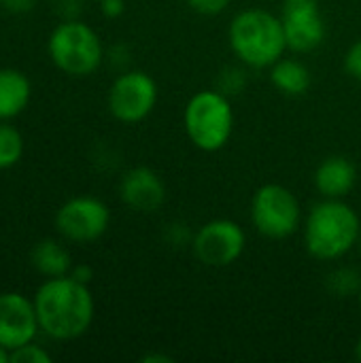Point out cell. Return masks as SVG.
I'll return each instance as SVG.
<instances>
[{
  "mask_svg": "<svg viewBox=\"0 0 361 363\" xmlns=\"http://www.w3.org/2000/svg\"><path fill=\"white\" fill-rule=\"evenodd\" d=\"M287 49L309 53L326 38V19L317 0H285L281 13Z\"/></svg>",
  "mask_w": 361,
  "mask_h": 363,
  "instance_id": "cell-10",
  "label": "cell"
},
{
  "mask_svg": "<svg viewBox=\"0 0 361 363\" xmlns=\"http://www.w3.org/2000/svg\"><path fill=\"white\" fill-rule=\"evenodd\" d=\"M30 259H32L34 270L47 279L66 277L70 274V268H72L70 253L57 240H51V238L36 242L30 253Z\"/></svg>",
  "mask_w": 361,
  "mask_h": 363,
  "instance_id": "cell-15",
  "label": "cell"
},
{
  "mask_svg": "<svg viewBox=\"0 0 361 363\" xmlns=\"http://www.w3.org/2000/svg\"><path fill=\"white\" fill-rule=\"evenodd\" d=\"M32 85L21 70L0 68V121L17 117L30 102Z\"/></svg>",
  "mask_w": 361,
  "mask_h": 363,
  "instance_id": "cell-14",
  "label": "cell"
},
{
  "mask_svg": "<svg viewBox=\"0 0 361 363\" xmlns=\"http://www.w3.org/2000/svg\"><path fill=\"white\" fill-rule=\"evenodd\" d=\"M189 140L202 151H219L232 136L234 111L223 91H198L189 98L183 115Z\"/></svg>",
  "mask_w": 361,
  "mask_h": 363,
  "instance_id": "cell-4",
  "label": "cell"
},
{
  "mask_svg": "<svg viewBox=\"0 0 361 363\" xmlns=\"http://www.w3.org/2000/svg\"><path fill=\"white\" fill-rule=\"evenodd\" d=\"M230 45L240 62L253 68H268L287 49L283 21L264 9H247L230 23Z\"/></svg>",
  "mask_w": 361,
  "mask_h": 363,
  "instance_id": "cell-3",
  "label": "cell"
},
{
  "mask_svg": "<svg viewBox=\"0 0 361 363\" xmlns=\"http://www.w3.org/2000/svg\"><path fill=\"white\" fill-rule=\"evenodd\" d=\"M70 277H72L74 281L83 283V285H89V283H91V279H94V268H91V266H87V264L72 266V268H70Z\"/></svg>",
  "mask_w": 361,
  "mask_h": 363,
  "instance_id": "cell-21",
  "label": "cell"
},
{
  "mask_svg": "<svg viewBox=\"0 0 361 363\" xmlns=\"http://www.w3.org/2000/svg\"><path fill=\"white\" fill-rule=\"evenodd\" d=\"M247 245V236L236 221L215 219L204 223L194 236L196 257L211 268H223L234 264Z\"/></svg>",
  "mask_w": 361,
  "mask_h": 363,
  "instance_id": "cell-9",
  "label": "cell"
},
{
  "mask_svg": "<svg viewBox=\"0 0 361 363\" xmlns=\"http://www.w3.org/2000/svg\"><path fill=\"white\" fill-rule=\"evenodd\" d=\"M0 4L11 13H28L34 9L36 0H0Z\"/></svg>",
  "mask_w": 361,
  "mask_h": 363,
  "instance_id": "cell-22",
  "label": "cell"
},
{
  "mask_svg": "<svg viewBox=\"0 0 361 363\" xmlns=\"http://www.w3.org/2000/svg\"><path fill=\"white\" fill-rule=\"evenodd\" d=\"M357 181V168L349 157L332 155L323 160L315 172V187L323 198L343 200Z\"/></svg>",
  "mask_w": 361,
  "mask_h": 363,
  "instance_id": "cell-13",
  "label": "cell"
},
{
  "mask_svg": "<svg viewBox=\"0 0 361 363\" xmlns=\"http://www.w3.org/2000/svg\"><path fill=\"white\" fill-rule=\"evenodd\" d=\"M345 68H347V72H349L353 79L361 81V40L353 43V45H351V49L347 51Z\"/></svg>",
  "mask_w": 361,
  "mask_h": 363,
  "instance_id": "cell-20",
  "label": "cell"
},
{
  "mask_svg": "<svg viewBox=\"0 0 361 363\" xmlns=\"http://www.w3.org/2000/svg\"><path fill=\"white\" fill-rule=\"evenodd\" d=\"M51 353L47 349H43L40 345L28 342L23 347H17L15 351H11V362L13 363H51Z\"/></svg>",
  "mask_w": 361,
  "mask_h": 363,
  "instance_id": "cell-18",
  "label": "cell"
},
{
  "mask_svg": "<svg viewBox=\"0 0 361 363\" xmlns=\"http://www.w3.org/2000/svg\"><path fill=\"white\" fill-rule=\"evenodd\" d=\"M100 9L106 17L115 19L123 13L126 4H123V0H100Z\"/></svg>",
  "mask_w": 361,
  "mask_h": 363,
  "instance_id": "cell-23",
  "label": "cell"
},
{
  "mask_svg": "<svg viewBox=\"0 0 361 363\" xmlns=\"http://www.w3.org/2000/svg\"><path fill=\"white\" fill-rule=\"evenodd\" d=\"M49 55L62 72L87 77L102 64L104 51L100 36L87 23L66 19L49 36Z\"/></svg>",
  "mask_w": 361,
  "mask_h": 363,
  "instance_id": "cell-5",
  "label": "cell"
},
{
  "mask_svg": "<svg viewBox=\"0 0 361 363\" xmlns=\"http://www.w3.org/2000/svg\"><path fill=\"white\" fill-rule=\"evenodd\" d=\"M361 236L357 213L343 200L319 202L304 225V242L313 257L330 262L349 253Z\"/></svg>",
  "mask_w": 361,
  "mask_h": 363,
  "instance_id": "cell-2",
  "label": "cell"
},
{
  "mask_svg": "<svg viewBox=\"0 0 361 363\" xmlns=\"http://www.w3.org/2000/svg\"><path fill=\"white\" fill-rule=\"evenodd\" d=\"M187 6L200 15H219L228 9L232 0H185Z\"/></svg>",
  "mask_w": 361,
  "mask_h": 363,
  "instance_id": "cell-19",
  "label": "cell"
},
{
  "mask_svg": "<svg viewBox=\"0 0 361 363\" xmlns=\"http://www.w3.org/2000/svg\"><path fill=\"white\" fill-rule=\"evenodd\" d=\"M360 247H361V236H360Z\"/></svg>",
  "mask_w": 361,
  "mask_h": 363,
  "instance_id": "cell-28",
  "label": "cell"
},
{
  "mask_svg": "<svg viewBox=\"0 0 361 363\" xmlns=\"http://www.w3.org/2000/svg\"><path fill=\"white\" fill-rule=\"evenodd\" d=\"M272 85L285 96H302L311 87V72L298 60H279L270 66Z\"/></svg>",
  "mask_w": 361,
  "mask_h": 363,
  "instance_id": "cell-16",
  "label": "cell"
},
{
  "mask_svg": "<svg viewBox=\"0 0 361 363\" xmlns=\"http://www.w3.org/2000/svg\"><path fill=\"white\" fill-rule=\"evenodd\" d=\"M38 328L34 302L26 296L11 291L0 294V347L15 351L34 340Z\"/></svg>",
  "mask_w": 361,
  "mask_h": 363,
  "instance_id": "cell-11",
  "label": "cell"
},
{
  "mask_svg": "<svg viewBox=\"0 0 361 363\" xmlns=\"http://www.w3.org/2000/svg\"><path fill=\"white\" fill-rule=\"evenodd\" d=\"M111 223L109 206L89 196H79L62 204L55 215L57 232L72 242H91L98 240Z\"/></svg>",
  "mask_w": 361,
  "mask_h": 363,
  "instance_id": "cell-8",
  "label": "cell"
},
{
  "mask_svg": "<svg viewBox=\"0 0 361 363\" xmlns=\"http://www.w3.org/2000/svg\"><path fill=\"white\" fill-rule=\"evenodd\" d=\"M119 196L130 208L138 213H153L164 204L166 187L155 170L138 166L123 174L119 185Z\"/></svg>",
  "mask_w": 361,
  "mask_h": 363,
  "instance_id": "cell-12",
  "label": "cell"
},
{
  "mask_svg": "<svg viewBox=\"0 0 361 363\" xmlns=\"http://www.w3.org/2000/svg\"><path fill=\"white\" fill-rule=\"evenodd\" d=\"M34 308L38 328L53 340H74L83 336L94 321V296L87 285L70 274L45 281L36 296Z\"/></svg>",
  "mask_w": 361,
  "mask_h": 363,
  "instance_id": "cell-1",
  "label": "cell"
},
{
  "mask_svg": "<svg viewBox=\"0 0 361 363\" xmlns=\"http://www.w3.org/2000/svg\"><path fill=\"white\" fill-rule=\"evenodd\" d=\"M21 155H23L21 134L13 125L0 121V170L15 166L21 160Z\"/></svg>",
  "mask_w": 361,
  "mask_h": 363,
  "instance_id": "cell-17",
  "label": "cell"
},
{
  "mask_svg": "<svg viewBox=\"0 0 361 363\" xmlns=\"http://www.w3.org/2000/svg\"><path fill=\"white\" fill-rule=\"evenodd\" d=\"M11 362V351H6L4 347H0V363Z\"/></svg>",
  "mask_w": 361,
  "mask_h": 363,
  "instance_id": "cell-25",
  "label": "cell"
},
{
  "mask_svg": "<svg viewBox=\"0 0 361 363\" xmlns=\"http://www.w3.org/2000/svg\"><path fill=\"white\" fill-rule=\"evenodd\" d=\"M170 363L172 359L170 357H164V355H147V357H143V363Z\"/></svg>",
  "mask_w": 361,
  "mask_h": 363,
  "instance_id": "cell-24",
  "label": "cell"
},
{
  "mask_svg": "<svg viewBox=\"0 0 361 363\" xmlns=\"http://www.w3.org/2000/svg\"><path fill=\"white\" fill-rule=\"evenodd\" d=\"M302 208L298 198L283 185L268 183L251 200V221L266 238H287L298 232Z\"/></svg>",
  "mask_w": 361,
  "mask_h": 363,
  "instance_id": "cell-6",
  "label": "cell"
},
{
  "mask_svg": "<svg viewBox=\"0 0 361 363\" xmlns=\"http://www.w3.org/2000/svg\"><path fill=\"white\" fill-rule=\"evenodd\" d=\"M355 355H357V359L361 362V340L357 342V349H355Z\"/></svg>",
  "mask_w": 361,
  "mask_h": 363,
  "instance_id": "cell-26",
  "label": "cell"
},
{
  "mask_svg": "<svg viewBox=\"0 0 361 363\" xmlns=\"http://www.w3.org/2000/svg\"><path fill=\"white\" fill-rule=\"evenodd\" d=\"M360 311H361V296H360Z\"/></svg>",
  "mask_w": 361,
  "mask_h": 363,
  "instance_id": "cell-27",
  "label": "cell"
},
{
  "mask_svg": "<svg viewBox=\"0 0 361 363\" xmlns=\"http://www.w3.org/2000/svg\"><path fill=\"white\" fill-rule=\"evenodd\" d=\"M157 102V83L143 70H130L115 79L109 89V108L123 123H138Z\"/></svg>",
  "mask_w": 361,
  "mask_h": 363,
  "instance_id": "cell-7",
  "label": "cell"
}]
</instances>
